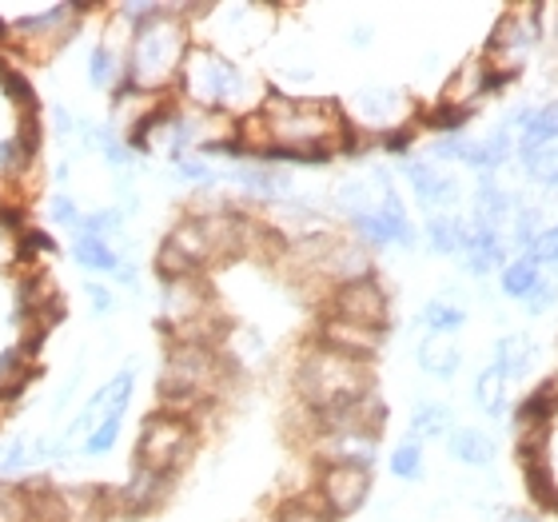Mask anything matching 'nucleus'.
<instances>
[{"instance_id": "nucleus-10", "label": "nucleus", "mask_w": 558, "mask_h": 522, "mask_svg": "<svg viewBox=\"0 0 558 522\" xmlns=\"http://www.w3.org/2000/svg\"><path fill=\"white\" fill-rule=\"evenodd\" d=\"M507 84H511V76L495 72L487 64V57H483V52H475V57H466L463 64L447 76L439 105L463 108V112H478V105H483V100H490V96H499Z\"/></svg>"}, {"instance_id": "nucleus-40", "label": "nucleus", "mask_w": 558, "mask_h": 522, "mask_svg": "<svg viewBox=\"0 0 558 522\" xmlns=\"http://www.w3.org/2000/svg\"><path fill=\"white\" fill-rule=\"evenodd\" d=\"M52 240H48L45 232H33V228H28V232H21V240H16V252H21L24 259H33V256H48V252H52Z\"/></svg>"}, {"instance_id": "nucleus-16", "label": "nucleus", "mask_w": 558, "mask_h": 522, "mask_svg": "<svg viewBox=\"0 0 558 522\" xmlns=\"http://www.w3.org/2000/svg\"><path fill=\"white\" fill-rule=\"evenodd\" d=\"M519 204H523V199L514 196L511 187H502L495 175H478L471 220L483 223V228H499V232H507L514 220V211H519Z\"/></svg>"}, {"instance_id": "nucleus-26", "label": "nucleus", "mask_w": 558, "mask_h": 522, "mask_svg": "<svg viewBox=\"0 0 558 522\" xmlns=\"http://www.w3.org/2000/svg\"><path fill=\"white\" fill-rule=\"evenodd\" d=\"M418 324H423V331H427V336L447 339V336H454V331H463V327H466V312L454 300L439 295V300L423 303V312H418Z\"/></svg>"}, {"instance_id": "nucleus-37", "label": "nucleus", "mask_w": 558, "mask_h": 522, "mask_svg": "<svg viewBox=\"0 0 558 522\" xmlns=\"http://www.w3.org/2000/svg\"><path fill=\"white\" fill-rule=\"evenodd\" d=\"M0 522H28V499L21 487L0 483Z\"/></svg>"}, {"instance_id": "nucleus-3", "label": "nucleus", "mask_w": 558, "mask_h": 522, "mask_svg": "<svg viewBox=\"0 0 558 522\" xmlns=\"http://www.w3.org/2000/svg\"><path fill=\"white\" fill-rule=\"evenodd\" d=\"M223 384H228V367H223L220 351L208 343H175L160 379V399L168 403L163 411L192 418V411L208 406Z\"/></svg>"}, {"instance_id": "nucleus-11", "label": "nucleus", "mask_w": 558, "mask_h": 522, "mask_svg": "<svg viewBox=\"0 0 558 522\" xmlns=\"http://www.w3.org/2000/svg\"><path fill=\"white\" fill-rule=\"evenodd\" d=\"M315 343L339 351V355H351V360L372 363L387 343L384 327H363V324H348V319H336V315H324L319 319V336Z\"/></svg>"}, {"instance_id": "nucleus-34", "label": "nucleus", "mask_w": 558, "mask_h": 522, "mask_svg": "<svg viewBox=\"0 0 558 522\" xmlns=\"http://www.w3.org/2000/svg\"><path fill=\"white\" fill-rule=\"evenodd\" d=\"M124 232V216L117 208L108 211H93V216H84L81 220V235H93V240H108L112 244V235Z\"/></svg>"}, {"instance_id": "nucleus-17", "label": "nucleus", "mask_w": 558, "mask_h": 522, "mask_svg": "<svg viewBox=\"0 0 558 522\" xmlns=\"http://www.w3.org/2000/svg\"><path fill=\"white\" fill-rule=\"evenodd\" d=\"M132 387H136V375L132 372L112 375V379H108V384L88 399L84 415L72 423V430H88V435H93L108 415H124V411H129V399H132Z\"/></svg>"}, {"instance_id": "nucleus-44", "label": "nucleus", "mask_w": 558, "mask_h": 522, "mask_svg": "<svg viewBox=\"0 0 558 522\" xmlns=\"http://www.w3.org/2000/svg\"><path fill=\"white\" fill-rule=\"evenodd\" d=\"M9 33H12V28L4 21H0V40H9Z\"/></svg>"}, {"instance_id": "nucleus-22", "label": "nucleus", "mask_w": 558, "mask_h": 522, "mask_svg": "<svg viewBox=\"0 0 558 522\" xmlns=\"http://www.w3.org/2000/svg\"><path fill=\"white\" fill-rule=\"evenodd\" d=\"M72 21H76V9L72 4H57V9H48L45 16H28V21H21L16 28H12V36L16 40H28V45H52V40H64L72 28Z\"/></svg>"}, {"instance_id": "nucleus-5", "label": "nucleus", "mask_w": 558, "mask_h": 522, "mask_svg": "<svg viewBox=\"0 0 558 522\" xmlns=\"http://www.w3.org/2000/svg\"><path fill=\"white\" fill-rule=\"evenodd\" d=\"M199 430L187 415H175V411H151L140 427L136 439V466H148V471H160V475H172L184 471L187 459L196 454Z\"/></svg>"}, {"instance_id": "nucleus-2", "label": "nucleus", "mask_w": 558, "mask_h": 522, "mask_svg": "<svg viewBox=\"0 0 558 522\" xmlns=\"http://www.w3.org/2000/svg\"><path fill=\"white\" fill-rule=\"evenodd\" d=\"M295 391H300V399L307 403L312 415L355 403V399L375 391L372 363L339 355V351L324 348V343H312V348L303 351L300 367H295Z\"/></svg>"}, {"instance_id": "nucleus-1", "label": "nucleus", "mask_w": 558, "mask_h": 522, "mask_svg": "<svg viewBox=\"0 0 558 522\" xmlns=\"http://www.w3.org/2000/svg\"><path fill=\"white\" fill-rule=\"evenodd\" d=\"M184 4H163L151 21L136 24L129 40V57H124V84L140 96H160L172 84H180L187 60V24L180 21Z\"/></svg>"}, {"instance_id": "nucleus-38", "label": "nucleus", "mask_w": 558, "mask_h": 522, "mask_svg": "<svg viewBox=\"0 0 558 522\" xmlns=\"http://www.w3.org/2000/svg\"><path fill=\"white\" fill-rule=\"evenodd\" d=\"M531 259H538L543 267H558V223H550V228H543V235L535 240V247L526 252Z\"/></svg>"}, {"instance_id": "nucleus-20", "label": "nucleus", "mask_w": 558, "mask_h": 522, "mask_svg": "<svg viewBox=\"0 0 558 522\" xmlns=\"http://www.w3.org/2000/svg\"><path fill=\"white\" fill-rule=\"evenodd\" d=\"M535 339L526 336H502L499 343H495V355H490V363L502 372V379L507 384H523L526 375H531V367H535Z\"/></svg>"}, {"instance_id": "nucleus-30", "label": "nucleus", "mask_w": 558, "mask_h": 522, "mask_svg": "<svg viewBox=\"0 0 558 522\" xmlns=\"http://www.w3.org/2000/svg\"><path fill=\"white\" fill-rule=\"evenodd\" d=\"M538 235H543V211H538L535 204H519L511 228H507V244H511V252L526 256V252L535 247Z\"/></svg>"}, {"instance_id": "nucleus-32", "label": "nucleus", "mask_w": 558, "mask_h": 522, "mask_svg": "<svg viewBox=\"0 0 558 522\" xmlns=\"http://www.w3.org/2000/svg\"><path fill=\"white\" fill-rule=\"evenodd\" d=\"M423 466H427L423 442L411 439V435L403 442H396V451H391V475L403 478V483H415V478H423Z\"/></svg>"}, {"instance_id": "nucleus-4", "label": "nucleus", "mask_w": 558, "mask_h": 522, "mask_svg": "<svg viewBox=\"0 0 558 522\" xmlns=\"http://www.w3.org/2000/svg\"><path fill=\"white\" fill-rule=\"evenodd\" d=\"M180 93L199 112H235V108L247 105L252 84H247L244 69L232 57H223L220 48L192 45L184 72H180Z\"/></svg>"}, {"instance_id": "nucleus-24", "label": "nucleus", "mask_w": 558, "mask_h": 522, "mask_svg": "<svg viewBox=\"0 0 558 522\" xmlns=\"http://www.w3.org/2000/svg\"><path fill=\"white\" fill-rule=\"evenodd\" d=\"M475 403L483 406L487 418H507L511 415V384L502 379V372L495 363H487L475 379Z\"/></svg>"}, {"instance_id": "nucleus-6", "label": "nucleus", "mask_w": 558, "mask_h": 522, "mask_svg": "<svg viewBox=\"0 0 558 522\" xmlns=\"http://www.w3.org/2000/svg\"><path fill=\"white\" fill-rule=\"evenodd\" d=\"M543 16H547L543 4H511V9L502 12L499 21H495V33L487 36V52H483L490 69L514 81L523 72L526 57L543 40V33H547Z\"/></svg>"}, {"instance_id": "nucleus-14", "label": "nucleus", "mask_w": 558, "mask_h": 522, "mask_svg": "<svg viewBox=\"0 0 558 522\" xmlns=\"http://www.w3.org/2000/svg\"><path fill=\"white\" fill-rule=\"evenodd\" d=\"M312 447L319 463L375 466V459H379V435H372V430H315Z\"/></svg>"}, {"instance_id": "nucleus-18", "label": "nucleus", "mask_w": 558, "mask_h": 522, "mask_svg": "<svg viewBox=\"0 0 558 522\" xmlns=\"http://www.w3.org/2000/svg\"><path fill=\"white\" fill-rule=\"evenodd\" d=\"M447 454H451L454 463L483 471V466L495 463L499 447H495V435H487L483 427H454L447 435Z\"/></svg>"}, {"instance_id": "nucleus-36", "label": "nucleus", "mask_w": 558, "mask_h": 522, "mask_svg": "<svg viewBox=\"0 0 558 522\" xmlns=\"http://www.w3.org/2000/svg\"><path fill=\"white\" fill-rule=\"evenodd\" d=\"M120 427H124V415H108L100 427L88 435V442H84V454H108L112 447H117V439H120Z\"/></svg>"}, {"instance_id": "nucleus-43", "label": "nucleus", "mask_w": 558, "mask_h": 522, "mask_svg": "<svg viewBox=\"0 0 558 522\" xmlns=\"http://www.w3.org/2000/svg\"><path fill=\"white\" fill-rule=\"evenodd\" d=\"M499 522H543V519H538L535 511H507Z\"/></svg>"}, {"instance_id": "nucleus-9", "label": "nucleus", "mask_w": 558, "mask_h": 522, "mask_svg": "<svg viewBox=\"0 0 558 522\" xmlns=\"http://www.w3.org/2000/svg\"><path fill=\"white\" fill-rule=\"evenodd\" d=\"M324 315H336V319H348V324L363 327H384L391 331V295H387L384 279L367 276L355 279V283H343L324 300Z\"/></svg>"}, {"instance_id": "nucleus-31", "label": "nucleus", "mask_w": 558, "mask_h": 522, "mask_svg": "<svg viewBox=\"0 0 558 522\" xmlns=\"http://www.w3.org/2000/svg\"><path fill=\"white\" fill-rule=\"evenodd\" d=\"M519 163L531 184L538 187H558V144H543V148L519 151Z\"/></svg>"}, {"instance_id": "nucleus-15", "label": "nucleus", "mask_w": 558, "mask_h": 522, "mask_svg": "<svg viewBox=\"0 0 558 522\" xmlns=\"http://www.w3.org/2000/svg\"><path fill=\"white\" fill-rule=\"evenodd\" d=\"M172 490V475H160V471H148V466H136L132 478L120 490H112V511L120 514H151L168 499Z\"/></svg>"}, {"instance_id": "nucleus-27", "label": "nucleus", "mask_w": 558, "mask_h": 522, "mask_svg": "<svg viewBox=\"0 0 558 522\" xmlns=\"http://www.w3.org/2000/svg\"><path fill=\"white\" fill-rule=\"evenodd\" d=\"M72 259L84 267V271H105V276H120V252L108 240H93V235H81L76 244H72Z\"/></svg>"}, {"instance_id": "nucleus-29", "label": "nucleus", "mask_w": 558, "mask_h": 522, "mask_svg": "<svg viewBox=\"0 0 558 522\" xmlns=\"http://www.w3.org/2000/svg\"><path fill=\"white\" fill-rule=\"evenodd\" d=\"M88 81H93V88H105V93H117L120 84H124V60H120V52L108 45V40H100V45L93 48Z\"/></svg>"}, {"instance_id": "nucleus-7", "label": "nucleus", "mask_w": 558, "mask_h": 522, "mask_svg": "<svg viewBox=\"0 0 558 522\" xmlns=\"http://www.w3.org/2000/svg\"><path fill=\"white\" fill-rule=\"evenodd\" d=\"M375 475L372 466L360 463H319V478H315V499L324 502V511L331 519H351L355 511H363V502L372 499Z\"/></svg>"}, {"instance_id": "nucleus-25", "label": "nucleus", "mask_w": 558, "mask_h": 522, "mask_svg": "<svg viewBox=\"0 0 558 522\" xmlns=\"http://www.w3.org/2000/svg\"><path fill=\"white\" fill-rule=\"evenodd\" d=\"M451 430H454L451 406L435 403V399H418L415 411H411V439L435 442V439H447Z\"/></svg>"}, {"instance_id": "nucleus-12", "label": "nucleus", "mask_w": 558, "mask_h": 522, "mask_svg": "<svg viewBox=\"0 0 558 522\" xmlns=\"http://www.w3.org/2000/svg\"><path fill=\"white\" fill-rule=\"evenodd\" d=\"M403 175H408L411 192H415V199L427 211H442L459 204V180L442 163L427 160V156L423 160H403Z\"/></svg>"}, {"instance_id": "nucleus-33", "label": "nucleus", "mask_w": 558, "mask_h": 522, "mask_svg": "<svg viewBox=\"0 0 558 522\" xmlns=\"http://www.w3.org/2000/svg\"><path fill=\"white\" fill-rule=\"evenodd\" d=\"M271 522H336V519H331V514L324 511V502L315 499V495H303V499L283 502Z\"/></svg>"}, {"instance_id": "nucleus-39", "label": "nucleus", "mask_w": 558, "mask_h": 522, "mask_svg": "<svg viewBox=\"0 0 558 522\" xmlns=\"http://www.w3.org/2000/svg\"><path fill=\"white\" fill-rule=\"evenodd\" d=\"M555 303H558V283H550V276H547V279H543V288H538L535 295L523 303V312L526 315H547Z\"/></svg>"}, {"instance_id": "nucleus-21", "label": "nucleus", "mask_w": 558, "mask_h": 522, "mask_svg": "<svg viewBox=\"0 0 558 522\" xmlns=\"http://www.w3.org/2000/svg\"><path fill=\"white\" fill-rule=\"evenodd\" d=\"M543 279H547V267L538 264V259H531V256H514L511 264H507V267L499 271V291L507 295V300L526 303L538 288H543Z\"/></svg>"}, {"instance_id": "nucleus-28", "label": "nucleus", "mask_w": 558, "mask_h": 522, "mask_svg": "<svg viewBox=\"0 0 558 522\" xmlns=\"http://www.w3.org/2000/svg\"><path fill=\"white\" fill-rule=\"evenodd\" d=\"M33 151H36V124L33 120H24V129L16 132L12 139L0 144V180H12V175H21L28 163H33Z\"/></svg>"}, {"instance_id": "nucleus-23", "label": "nucleus", "mask_w": 558, "mask_h": 522, "mask_svg": "<svg viewBox=\"0 0 558 522\" xmlns=\"http://www.w3.org/2000/svg\"><path fill=\"white\" fill-rule=\"evenodd\" d=\"M466 228H471V220H459L451 211H430L427 223H423V235H427L430 252H439V256H463Z\"/></svg>"}, {"instance_id": "nucleus-19", "label": "nucleus", "mask_w": 558, "mask_h": 522, "mask_svg": "<svg viewBox=\"0 0 558 522\" xmlns=\"http://www.w3.org/2000/svg\"><path fill=\"white\" fill-rule=\"evenodd\" d=\"M415 363L423 375L439 379V384H451L454 375H459V367H463V351L454 348L451 339L423 336V343L415 348Z\"/></svg>"}, {"instance_id": "nucleus-13", "label": "nucleus", "mask_w": 558, "mask_h": 522, "mask_svg": "<svg viewBox=\"0 0 558 522\" xmlns=\"http://www.w3.org/2000/svg\"><path fill=\"white\" fill-rule=\"evenodd\" d=\"M463 271L475 279H487L495 271L511 264V244H507V232L499 228H483V223L471 220L466 228V244H463Z\"/></svg>"}, {"instance_id": "nucleus-42", "label": "nucleus", "mask_w": 558, "mask_h": 522, "mask_svg": "<svg viewBox=\"0 0 558 522\" xmlns=\"http://www.w3.org/2000/svg\"><path fill=\"white\" fill-rule=\"evenodd\" d=\"M88 300H93V307H96V312H100V315L112 312V307H117V300H112V291L100 288V283H88Z\"/></svg>"}, {"instance_id": "nucleus-8", "label": "nucleus", "mask_w": 558, "mask_h": 522, "mask_svg": "<svg viewBox=\"0 0 558 522\" xmlns=\"http://www.w3.org/2000/svg\"><path fill=\"white\" fill-rule=\"evenodd\" d=\"M351 112H355L351 129L367 132V136L375 139V136H387V132L408 129V124H418V112H423V108H418L403 88H363V93H355V100H351Z\"/></svg>"}, {"instance_id": "nucleus-41", "label": "nucleus", "mask_w": 558, "mask_h": 522, "mask_svg": "<svg viewBox=\"0 0 558 522\" xmlns=\"http://www.w3.org/2000/svg\"><path fill=\"white\" fill-rule=\"evenodd\" d=\"M48 208H52V220H57V223H76V228H81L84 216L69 196H52V204H48Z\"/></svg>"}, {"instance_id": "nucleus-35", "label": "nucleus", "mask_w": 558, "mask_h": 522, "mask_svg": "<svg viewBox=\"0 0 558 522\" xmlns=\"http://www.w3.org/2000/svg\"><path fill=\"white\" fill-rule=\"evenodd\" d=\"M175 172H180V180H187V184H196V187H216L223 180L204 156H184V160L175 163Z\"/></svg>"}]
</instances>
